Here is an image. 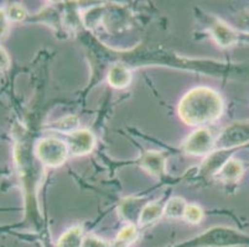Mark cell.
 Wrapping results in <instances>:
<instances>
[{
	"mask_svg": "<svg viewBox=\"0 0 249 247\" xmlns=\"http://www.w3.org/2000/svg\"><path fill=\"white\" fill-rule=\"evenodd\" d=\"M244 173V167L241 161L230 158L218 172L219 180L226 183H237Z\"/></svg>",
	"mask_w": 249,
	"mask_h": 247,
	"instance_id": "7c38bea8",
	"label": "cell"
},
{
	"mask_svg": "<svg viewBox=\"0 0 249 247\" xmlns=\"http://www.w3.org/2000/svg\"><path fill=\"white\" fill-rule=\"evenodd\" d=\"M108 83L113 88L117 89H123L128 87L132 82V72L129 67L123 63H114L108 71Z\"/></svg>",
	"mask_w": 249,
	"mask_h": 247,
	"instance_id": "8fae6325",
	"label": "cell"
},
{
	"mask_svg": "<svg viewBox=\"0 0 249 247\" xmlns=\"http://www.w3.org/2000/svg\"><path fill=\"white\" fill-rule=\"evenodd\" d=\"M115 247H125V246H122V245H119V244H117V245H115Z\"/></svg>",
	"mask_w": 249,
	"mask_h": 247,
	"instance_id": "cb8c5ba5",
	"label": "cell"
},
{
	"mask_svg": "<svg viewBox=\"0 0 249 247\" xmlns=\"http://www.w3.org/2000/svg\"><path fill=\"white\" fill-rule=\"evenodd\" d=\"M187 204L180 197H174L170 199L164 208V216L171 217V219H178V217H183L185 210H186Z\"/></svg>",
	"mask_w": 249,
	"mask_h": 247,
	"instance_id": "9a60e30c",
	"label": "cell"
},
{
	"mask_svg": "<svg viewBox=\"0 0 249 247\" xmlns=\"http://www.w3.org/2000/svg\"><path fill=\"white\" fill-rule=\"evenodd\" d=\"M145 204L142 199L138 198H125L119 204V214L124 220L128 221V224H138L140 214H142V208Z\"/></svg>",
	"mask_w": 249,
	"mask_h": 247,
	"instance_id": "30bf717a",
	"label": "cell"
},
{
	"mask_svg": "<svg viewBox=\"0 0 249 247\" xmlns=\"http://www.w3.org/2000/svg\"><path fill=\"white\" fill-rule=\"evenodd\" d=\"M140 166L158 178L166 177V161L162 153L158 151H148L140 157Z\"/></svg>",
	"mask_w": 249,
	"mask_h": 247,
	"instance_id": "ba28073f",
	"label": "cell"
},
{
	"mask_svg": "<svg viewBox=\"0 0 249 247\" xmlns=\"http://www.w3.org/2000/svg\"><path fill=\"white\" fill-rule=\"evenodd\" d=\"M164 208L165 205L162 203H160V201L146 203L145 207L142 208L138 224L140 226H146L153 224L154 221H156L164 215Z\"/></svg>",
	"mask_w": 249,
	"mask_h": 247,
	"instance_id": "4fadbf2b",
	"label": "cell"
},
{
	"mask_svg": "<svg viewBox=\"0 0 249 247\" xmlns=\"http://www.w3.org/2000/svg\"><path fill=\"white\" fill-rule=\"evenodd\" d=\"M139 236V232H138V229L135 226V224H128L124 228H122L119 230L117 235V244L122 245V246H128V245L134 244L138 240Z\"/></svg>",
	"mask_w": 249,
	"mask_h": 247,
	"instance_id": "2e32d148",
	"label": "cell"
},
{
	"mask_svg": "<svg viewBox=\"0 0 249 247\" xmlns=\"http://www.w3.org/2000/svg\"><path fill=\"white\" fill-rule=\"evenodd\" d=\"M83 239V228L76 225L70 228L62 234V236L58 239L56 247H82Z\"/></svg>",
	"mask_w": 249,
	"mask_h": 247,
	"instance_id": "5bb4252c",
	"label": "cell"
},
{
	"mask_svg": "<svg viewBox=\"0 0 249 247\" xmlns=\"http://www.w3.org/2000/svg\"><path fill=\"white\" fill-rule=\"evenodd\" d=\"M210 33L221 47H231L238 41V33L217 17H210Z\"/></svg>",
	"mask_w": 249,
	"mask_h": 247,
	"instance_id": "52a82bcc",
	"label": "cell"
},
{
	"mask_svg": "<svg viewBox=\"0 0 249 247\" xmlns=\"http://www.w3.org/2000/svg\"><path fill=\"white\" fill-rule=\"evenodd\" d=\"M232 151L233 149H214L213 152L208 155V157L206 158L203 165L201 166V173L206 177L218 174L223 165L231 158Z\"/></svg>",
	"mask_w": 249,
	"mask_h": 247,
	"instance_id": "9c48e42d",
	"label": "cell"
},
{
	"mask_svg": "<svg viewBox=\"0 0 249 247\" xmlns=\"http://www.w3.org/2000/svg\"><path fill=\"white\" fill-rule=\"evenodd\" d=\"M239 26L243 31L249 33V13L242 15L241 19H239Z\"/></svg>",
	"mask_w": 249,
	"mask_h": 247,
	"instance_id": "603a6c76",
	"label": "cell"
},
{
	"mask_svg": "<svg viewBox=\"0 0 249 247\" xmlns=\"http://www.w3.org/2000/svg\"><path fill=\"white\" fill-rule=\"evenodd\" d=\"M249 142V122H234L222 131L216 140V149H234Z\"/></svg>",
	"mask_w": 249,
	"mask_h": 247,
	"instance_id": "5b68a950",
	"label": "cell"
},
{
	"mask_svg": "<svg viewBox=\"0 0 249 247\" xmlns=\"http://www.w3.org/2000/svg\"><path fill=\"white\" fill-rule=\"evenodd\" d=\"M11 65L10 57H9L8 52L0 46V71H6L9 69Z\"/></svg>",
	"mask_w": 249,
	"mask_h": 247,
	"instance_id": "44dd1931",
	"label": "cell"
},
{
	"mask_svg": "<svg viewBox=\"0 0 249 247\" xmlns=\"http://www.w3.org/2000/svg\"><path fill=\"white\" fill-rule=\"evenodd\" d=\"M78 125H80V120L78 117L74 116V115H67V116H63L62 119L57 120L51 125L52 130L61 131V132H67L72 133L73 131L78 130Z\"/></svg>",
	"mask_w": 249,
	"mask_h": 247,
	"instance_id": "e0dca14e",
	"label": "cell"
},
{
	"mask_svg": "<svg viewBox=\"0 0 249 247\" xmlns=\"http://www.w3.org/2000/svg\"><path fill=\"white\" fill-rule=\"evenodd\" d=\"M96 145V137L89 130H76L67 137V147L71 155L85 156L93 149Z\"/></svg>",
	"mask_w": 249,
	"mask_h": 247,
	"instance_id": "8992f818",
	"label": "cell"
},
{
	"mask_svg": "<svg viewBox=\"0 0 249 247\" xmlns=\"http://www.w3.org/2000/svg\"><path fill=\"white\" fill-rule=\"evenodd\" d=\"M249 246V235L227 226H213L198 236L175 247Z\"/></svg>",
	"mask_w": 249,
	"mask_h": 247,
	"instance_id": "7a4b0ae2",
	"label": "cell"
},
{
	"mask_svg": "<svg viewBox=\"0 0 249 247\" xmlns=\"http://www.w3.org/2000/svg\"><path fill=\"white\" fill-rule=\"evenodd\" d=\"M183 217L187 223L198 224L203 219V210L196 204H187Z\"/></svg>",
	"mask_w": 249,
	"mask_h": 247,
	"instance_id": "ac0fdd59",
	"label": "cell"
},
{
	"mask_svg": "<svg viewBox=\"0 0 249 247\" xmlns=\"http://www.w3.org/2000/svg\"><path fill=\"white\" fill-rule=\"evenodd\" d=\"M82 247H112L108 241L94 234L86 235L83 239Z\"/></svg>",
	"mask_w": 249,
	"mask_h": 247,
	"instance_id": "ffe728a7",
	"label": "cell"
},
{
	"mask_svg": "<svg viewBox=\"0 0 249 247\" xmlns=\"http://www.w3.org/2000/svg\"><path fill=\"white\" fill-rule=\"evenodd\" d=\"M6 16L11 21H22L28 16V11L20 4H13L6 10Z\"/></svg>",
	"mask_w": 249,
	"mask_h": 247,
	"instance_id": "d6986e66",
	"label": "cell"
},
{
	"mask_svg": "<svg viewBox=\"0 0 249 247\" xmlns=\"http://www.w3.org/2000/svg\"><path fill=\"white\" fill-rule=\"evenodd\" d=\"M183 151L192 156H206L216 149V140L211 131L200 128L191 133L183 142Z\"/></svg>",
	"mask_w": 249,
	"mask_h": 247,
	"instance_id": "277c9868",
	"label": "cell"
},
{
	"mask_svg": "<svg viewBox=\"0 0 249 247\" xmlns=\"http://www.w3.org/2000/svg\"><path fill=\"white\" fill-rule=\"evenodd\" d=\"M223 100L213 89L197 87L187 92L178 105V115L190 126H201L218 120L223 114Z\"/></svg>",
	"mask_w": 249,
	"mask_h": 247,
	"instance_id": "6da1fadb",
	"label": "cell"
},
{
	"mask_svg": "<svg viewBox=\"0 0 249 247\" xmlns=\"http://www.w3.org/2000/svg\"><path fill=\"white\" fill-rule=\"evenodd\" d=\"M36 157L45 166L58 167L66 162L69 157V147L66 142L56 137H45L35 147Z\"/></svg>",
	"mask_w": 249,
	"mask_h": 247,
	"instance_id": "3957f363",
	"label": "cell"
},
{
	"mask_svg": "<svg viewBox=\"0 0 249 247\" xmlns=\"http://www.w3.org/2000/svg\"><path fill=\"white\" fill-rule=\"evenodd\" d=\"M9 27V19L6 16V11L0 9V38L5 36Z\"/></svg>",
	"mask_w": 249,
	"mask_h": 247,
	"instance_id": "7402d4cb",
	"label": "cell"
}]
</instances>
